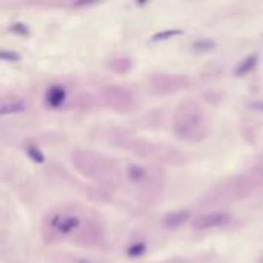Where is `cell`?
I'll return each instance as SVG.
<instances>
[{"label": "cell", "instance_id": "6da1fadb", "mask_svg": "<svg viewBox=\"0 0 263 263\" xmlns=\"http://www.w3.org/2000/svg\"><path fill=\"white\" fill-rule=\"evenodd\" d=\"M233 222V217L228 211H211L206 214L197 216L193 220V229L196 231H208V229H216L226 226Z\"/></svg>", "mask_w": 263, "mask_h": 263}, {"label": "cell", "instance_id": "7a4b0ae2", "mask_svg": "<svg viewBox=\"0 0 263 263\" xmlns=\"http://www.w3.org/2000/svg\"><path fill=\"white\" fill-rule=\"evenodd\" d=\"M51 226L54 228L59 234H71L80 226V219L77 216H62L56 214L51 217Z\"/></svg>", "mask_w": 263, "mask_h": 263}, {"label": "cell", "instance_id": "3957f363", "mask_svg": "<svg viewBox=\"0 0 263 263\" xmlns=\"http://www.w3.org/2000/svg\"><path fill=\"white\" fill-rule=\"evenodd\" d=\"M65 100H66V89L62 85H52L46 89V94H45L46 107L57 110L65 103Z\"/></svg>", "mask_w": 263, "mask_h": 263}, {"label": "cell", "instance_id": "277c9868", "mask_svg": "<svg viewBox=\"0 0 263 263\" xmlns=\"http://www.w3.org/2000/svg\"><path fill=\"white\" fill-rule=\"evenodd\" d=\"M259 65V56L257 54H249L245 59H241L239 62V65L234 68V74L237 77H245L249 72H252L256 69V66Z\"/></svg>", "mask_w": 263, "mask_h": 263}, {"label": "cell", "instance_id": "5b68a950", "mask_svg": "<svg viewBox=\"0 0 263 263\" xmlns=\"http://www.w3.org/2000/svg\"><path fill=\"white\" fill-rule=\"evenodd\" d=\"M28 110V103L22 99H9L3 100L0 105V114L9 115V114H20Z\"/></svg>", "mask_w": 263, "mask_h": 263}, {"label": "cell", "instance_id": "8992f818", "mask_svg": "<svg viewBox=\"0 0 263 263\" xmlns=\"http://www.w3.org/2000/svg\"><path fill=\"white\" fill-rule=\"evenodd\" d=\"M189 219H191V213L189 211H174V213H170L168 216H165L163 225L166 228H178V226L185 225Z\"/></svg>", "mask_w": 263, "mask_h": 263}, {"label": "cell", "instance_id": "52a82bcc", "mask_svg": "<svg viewBox=\"0 0 263 263\" xmlns=\"http://www.w3.org/2000/svg\"><path fill=\"white\" fill-rule=\"evenodd\" d=\"M191 49L194 52H198V54H205V52L216 49V42L213 39H205V37L197 39L191 44Z\"/></svg>", "mask_w": 263, "mask_h": 263}, {"label": "cell", "instance_id": "ba28073f", "mask_svg": "<svg viewBox=\"0 0 263 263\" xmlns=\"http://www.w3.org/2000/svg\"><path fill=\"white\" fill-rule=\"evenodd\" d=\"M183 34V29H178V28H174V29H163V31H159V33H155L151 36V42L153 44H157V42H166V40H171L174 37H178Z\"/></svg>", "mask_w": 263, "mask_h": 263}, {"label": "cell", "instance_id": "9c48e42d", "mask_svg": "<svg viewBox=\"0 0 263 263\" xmlns=\"http://www.w3.org/2000/svg\"><path fill=\"white\" fill-rule=\"evenodd\" d=\"M146 252V243L145 241H135V243L130 245L126 249V256L131 259H139Z\"/></svg>", "mask_w": 263, "mask_h": 263}, {"label": "cell", "instance_id": "30bf717a", "mask_svg": "<svg viewBox=\"0 0 263 263\" xmlns=\"http://www.w3.org/2000/svg\"><path fill=\"white\" fill-rule=\"evenodd\" d=\"M25 151H26L29 159L33 160L34 163H44L45 162V154L40 151L39 146H36V145H26Z\"/></svg>", "mask_w": 263, "mask_h": 263}, {"label": "cell", "instance_id": "8fae6325", "mask_svg": "<svg viewBox=\"0 0 263 263\" xmlns=\"http://www.w3.org/2000/svg\"><path fill=\"white\" fill-rule=\"evenodd\" d=\"M9 31H11L13 34L19 36V37H29V34H31L28 25L23 23V22H14V23H11V25H9Z\"/></svg>", "mask_w": 263, "mask_h": 263}, {"label": "cell", "instance_id": "7c38bea8", "mask_svg": "<svg viewBox=\"0 0 263 263\" xmlns=\"http://www.w3.org/2000/svg\"><path fill=\"white\" fill-rule=\"evenodd\" d=\"M145 175H146V173H145L143 168H140V166H131L130 170H128V177L131 178L132 182L143 180Z\"/></svg>", "mask_w": 263, "mask_h": 263}, {"label": "cell", "instance_id": "4fadbf2b", "mask_svg": "<svg viewBox=\"0 0 263 263\" xmlns=\"http://www.w3.org/2000/svg\"><path fill=\"white\" fill-rule=\"evenodd\" d=\"M20 56L17 51H11V49H2L0 51V59H2L3 62H9V63H14V62H19L20 60Z\"/></svg>", "mask_w": 263, "mask_h": 263}, {"label": "cell", "instance_id": "5bb4252c", "mask_svg": "<svg viewBox=\"0 0 263 263\" xmlns=\"http://www.w3.org/2000/svg\"><path fill=\"white\" fill-rule=\"evenodd\" d=\"M249 108H252L254 111H262L263 112V102L262 100H256L249 103Z\"/></svg>", "mask_w": 263, "mask_h": 263}]
</instances>
